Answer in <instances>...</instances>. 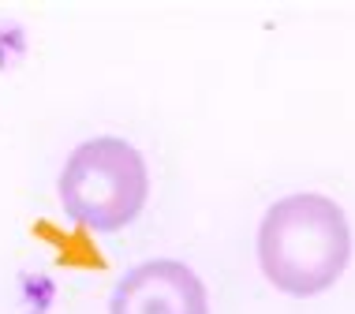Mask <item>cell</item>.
I'll use <instances>...</instances> for the list:
<instances>
[{
    "label": "cell",
    "mask_w": 355,
    "mask_h": 314,
    "mask_svg": "<svg viewBox=\"0 0 355 314\" xmlns=\"http://www.w3.org/2000/svg\"><path fill=\"white\" fill-rule=\"evenodd\" d=\"M258 270L277 292L311 299L329 292L352 262V228L340 202L318 191L284 195L258 225Z\"/></svg>",
    "instance_id": "6da1fadb"
},
{
    "label": "cell",
    "mask_w": 355,
    "mask_h": 314,
    "mask_svg": "<svg viewBox=\"0 0 355 314\" xmlns=\"http://www.w3.org/2000/svg\"><path fill=\"white\" fill-rule=\"evenodd\" d=\"M64 213L86 232H120L150 202V168L139 146L116 135L86 139L68 154L56 180Z\"/></svg>",
    "instance_id": "7a4b0ae2"
},
{
    "label": "cell",
    "mask_w": 355,
    "mask_h": 314,
    "mask_svg": "<svg viewBox=\"0 0 355 314\" xmlns=\"http://www.w3.org/2000/svg\"><path fill=\"white\" fill-rule=\"evenodd\" d=\"M109 314H209V292L191 265L150 259L120 277Z\"/></svg>",
    "instance_id": "3957f363"
}]
</instances>
